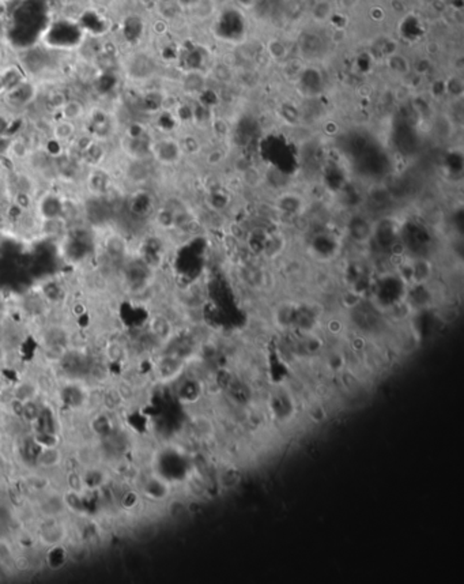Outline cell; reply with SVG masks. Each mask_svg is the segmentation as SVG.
Here are the masks:
<instances>
[{
    "label": "cell",
    "instance_id": "obj_1",
    "mask_svg": "<svg viewBox=\"0 0 464 584\" xmlns=\"http://www.w3.org/2000/svg\"><path fill=\"white\" fill-rule=\"evenodd\" d=\"M51 135L56 142H60V143L71 142L75 138V135H76V124H75L74 121L59 119L52 125Z\"/></svg>",
    "mask_w": 464,
    "mask_h": 584
},
{
    "label": "cell",
    "instance_id": "obj_2",
    "mask_svg": "<svg viewBox=\"0 0 464 584\" xmlns=\"http://www.w3.org/2000/svg\"><path fill=\"white\" fill-rule=\"evenodd\" d=\"M59 113H60V119L76 123V121L81 120V119L85 116L86 108H85L82 101L75 100V98H68V100L64 102V105L60 108Z\"/></svg>",
    "mask_w": 464,
    "mask_h": 584
},
{
    "label": "cell",
    "instance_id": "obj_3",
    "mask_svg": "<svg viewBox=\"0 0 464 584\" xmlns=\"http://www.w3.org/2000/svg\"><path fill=\"white\" fill-rule=\"evenodd\" d=\"M7 153L8 156L15 161L26 160L29 157V154H30V152H29V146L26 144V142L22 139H12L7 146Z\"/></svg>",
    "mask_w": 464,
    "mask_h": 584
},
{
    "label": "cell",
    "instance_id": "obj_4",
    "mask_svg": "<svg viewBox=\"0 0 464 584\" xmlns=\"http://www.w3.org/2000/svg\"><path fill=\"white\" fill-rule=\"evenodd\" d=\"M67 100H68V98L64 96V93H62V91H55V93H52L51 96H49V105L52 106V109L59 112Z\"/></svg>",
    "mask_w": 464,
    "mask_h": 584
},
{
    "label": "cell",
    "instance_id": "obj_5",
    "mask_svg": "<svg viewBox=\"0 0 464 584\" xmlns=\"http://www.w3.org/2000/svg\"><path fill=\"white\" fill-rule=\"evenodd\" d=\"M7 83H6V79H4L3 75H0V94L4 93L6 90H7Z\"/></svg>",
    "mask_w": 464,
    "mask_h": 584
}]
</instances>
